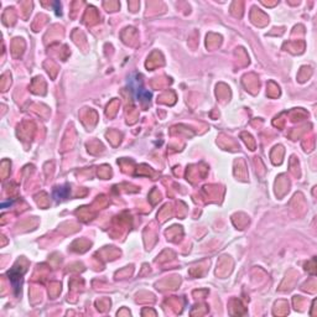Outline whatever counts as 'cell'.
<instances>
[{
    "mask_svg": "<svg viewBox=\"0 0 317 317\" xmlns=\"http://www.w3.org/2000/svg\"><path fill=\"white\" fill-rule=\"evenodd\" d=\"M130 83V89L132 92L134 93L135 99L139 102H143V103H149L150 98H152V93L147 92L146 89H144L143 84H141V81H139V78H130L129 81Z\"/></svg>",
    "mask_w": 317,
    "mask_h": 317,
    "instance_id": "obj_1",
    "label": "cell"
}]
</instances>
